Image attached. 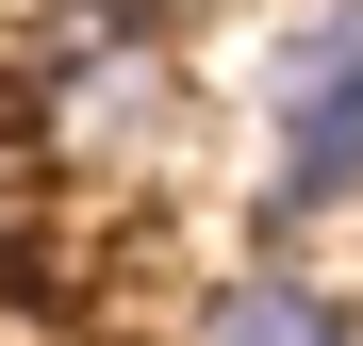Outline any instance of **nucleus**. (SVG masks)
Here are the masks:
<instances>
[{
  "instance_id": "3",
  "label": "nucleus",
  "mask_w": 363,
  "mask_h": 346,
  "mask_svg": "<svg viewBox=\"0 0 363 346\" xmlns=\"http://www.w3.org/2000/svg\"><path fill=\"white\" fill-rule=\"evenodd\" d=\"M33 198H50V182H33V132H17V115H0V264L33 248Z\"/></svg>"
},
{
  "instance_id": "1",
  "label": "nucleus",
  "mask_w": 363,
  "mask_h": 346,
  "mask_svg": "<svg viewBox=\"0 0 363 346\" xmlns=\"http://www.w3.org/2000/svg\"><path fill=\"white\" fill-rule=\"evenodd\" d=\"M330 198H363V0H330V17L297 33V67H281V149H264L248 214H264V231H314Z\"/></svg>"
},
{
  "instance_id": "2",
  "label": "nucleus",
  "mask_w": 363,
  "mask_h": 346,
  "mask_svg": "<svg viewBox=\"0 0 363 346\" xmlns=\"http://www.w3.org/2000/svg\"><path fill=\"white\" fill-rule=\"evenodd\" d=\"M199 346H363V313L330 297L314 264H231L199 297Z\"/></svg>"
},
{
  "instance_id": "4",
  "label": "nucleus",
  "mask_w": 363,
  "mask_h": 346,
  "mask_svg": "<svg viewBox=\"0 0 363 346\" xmlns=\"http://www.w3.org/2000/svg\"><path fill=\"white\" fill-rule=\"evenodd\" d=\"M67 17H83V33H165L182 0H67Z\"/></svg>"
}]
</instances>
